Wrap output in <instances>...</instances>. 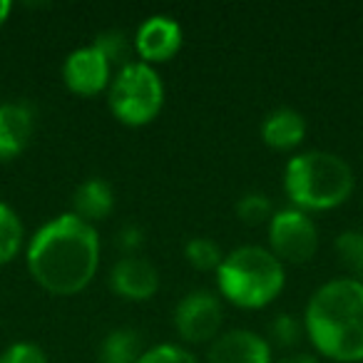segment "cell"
<instances>
[{"label":"cell","instance_id":"cell-1","mask_svg":"<svg viewBox=\"0 0 363 363\" xmlns=\"http://www.w3.org/2000/svg\"><path fill=\"white\" fill-rule=\"evenodd\" d=\"M100 264L95 227L75 214L48 222L28 247V267L35 281L52 294H77L92 281Z\"/></svg>","mask_w":363,"mask_h":363},{"label":"cell","instance_id":"cell-2","mask_svg":"<svg viewBox=\"0 0 363 363\" xmlns=\"http://www.w3.org/2000/svg\"><path fill=\"white\" fill-rule=\"evenodd\" d=\"M306 333L333 361L363 358V281L333 279L316 289L306 306Z\"/></svg>","mask_w":363,"mask_h":363},{"label":"cell","instance_id":"cell-3","mask_svg":"<svg viewBox=\"0 0 363 363\" xmlns=\"http://www.w3.org/2000/svg\"><path fill=\"white\" fill-rule=\"evenodd\" d=\"M286 194L298 209L338 207L353 192V172L343 157L323 150L296 155L284 174Z\"/></svg>","mask_w":363,"mask_h":363},{"label":"cell","instance_id":"cell-4","mask_svg":"<svg viewBox=\"0 0 363 363\" xmlns=\"http://www.w3.org/2000/svg\"><path fill=\"white\" fill-rule=\"evenodd\" d=\"M219 289L244 308L267 306L284 289V267L262 247H239L219 264Z\"/></svg>","mask_w":363,"mask_h":363},{"label":"cell","instance_id":"cell-5","mask_svg":"<svg viewBox=\"0 0 363 363\" xmlns=\"http://www.w3.org/2000/svg\"><path fill=\"white\" fill-rule=\"evenodd\" d=\"M164 102V85L147 62H127L110 85V107L125 125H147Z\"/></svg>","mask_w":363,"mask_h":363},{"label":"cell","instance_id":"cell-6","mask_svg":"<svg viewBox=\"0 0 363 363\" xmlns=\"http://www.w3.org/2000/svg\"><path fill=\"white\" fill-rule=\"evenodd\" d=\"M274 257L286 262H308L318 249V229L301 209H281L269 224Z\"/></svg>","mask_w":363,"mask_h":363},{"label":"cell","instance_id":"cell-7","mask_svg":"<svg viewBox=\"0 0 363 363\" xmlns=\"http://www.w3.org/2000/svg\"><path fill=\"white\" fill-rule=\"evenodd\" d=\"M222 301L204 289L187 294L174 308L177 331L182 333V338H187L192 343H202L217 336V331L222 328Z\"/></svg>","mask_w":363,"mask_h":363},{"label":"cell","instance_id":"cell-8","mask_svg":"<svg viewBox=\"0 0 363 363\" xmlns=\"http://www.w3.org/2000/svg\"><path fill=\"white\" fill-rule=\"evenodd\" d=\"M62 75H65V82L72 92L95 95L110 80V62L105 60V55L95 45L80 48V50L67 55Z\"/></svg>","mask_w":363,"mask_h":363},{"label":"cell","instance_id":"cell-9","mask_svg":"<svg viewBox=\"0 0 363 363\" xmlns=\"http://www.w3.org/2000/svg\"><path fill=\"white\" fill-rule=\"evenodd\" d=\"M110 284L120 296L132 298V301H145L155 296L160 289V272L155 264L147 262L145 257H125L112 267Z\"/></svg>","mask_w":363,"mask_h":363},{"label":"cell","instance_id":"cell-10","mask_svg":"<svg viewBox=\"0 0 363 363\" xmlns=\"http://www.w3.org/2000/svg\"><path fill=\"white\" fill-rule=\"evenodd\" d=\"M207 358L209 363H272V348L259 333L237 328L219 336Z\"/></svg>","mask_w":363,"mask_h":363},{"label":"cell","instance_id":"cell-11","mask_svg":"<svg viewBox=\"0 0 363 363\" xmlns=\"http://www.w3.org/2000/svg\"><path fill=\"white\" fill-rule=\"evenodd\" d=\"M35 130V112L28 102H3L0 105V162L18 157L28 147Z\"/></svg>","mask_w":363,"mask_h":363},{"label":"cell","instance_id":"cell-12","mask_svg":"<svg viewBox=\"0 0 363 363\" xmlns=\"http://www.w3.org/2000/svg\"><path fill=\"white\" fill-rule=\"evenodd\" d=\"M135 45L145 60H169L182 45V28L169 16H152L140 26Z\"/></svg>","mask_w":363,"mask_h":363},{"label":"cell","instance_id":"cell-13","mask_svg":"<svg viewBox=\"0 0 363 363\" xmlns=\"http://www.w3.org/2000/svg\"><path fill=\"white\" fill-rule=\"evenodd\" d=\"M112 207H115V192L100 177L82 182L80 187L75 189V194H72V209H75L72 214L85 219L87 224L105 219L112 212Z\"/></svg>","mask_w":363,"mask_h":363},{"label":"cell","instance_id":"cell-14","mask_svg":"<svg viewBox=\"0 0 363 363\" xmlns=\"http://www.w3.org/2000/svg\"><path fill=\"white\" fill-rule=\"evenodd\" d=\"M306 135V120L291 107H279L264 120L262 137L267 145L277 147V150H291Z\"/></svg>","mask_w":363,"mask_h":363},{"label":"cell","instance_id":"cell-15","mask_svg":"<svg viewBox=\"0 0 363 363\" xmlns=\"http://www.w3.org/2000/svg\"><path fill=\"white\" fill-rule=\"evenodd\" d=\"M142 353H145L142 351V333L137 328H115L102 341V361L105 363H137Z\"/></svg>","mask_w":363,"mask_h":363},{"label":"cell","instance_id":"cell-16","mask_svg":"<svg viewBox=\"0 0 363 363\" xmlns=\"http://www.w3.org/2000/svg\"><path fill=\"white\" fill-rule=\"evenodd\" d=\"M336 254L338 262L353 274V279L363 281V232L361 229H348L336 237Z\"/></svg>","mask_w":363,"mask_h":363},{"label":"cell","instance_id":"cell-17","mask_svg":"<svg viewBox=\"0 0 363 363\" xmlns=\"http://www.w3.org/2000/svg\"><path fill=\"white\" fill-rule=\"evenodd\" d=\"M23 244V224L8 204L0 202V264L11 262Z\"/></svg>","mask_w":363,"mask_h":363},{"label":"cell","instance_id":"cell-18","mask_svg":"<svg viewBox=\"0 0 363 363\" xmlns=\"http://www.w3.org/2000/svg\"><path fill=\"white\" fill-rule=\"evenodd\" d=\"M184 254H187L189 264L194 269H202V272H209V269H219V264L224 262L222 249L217 247V242L207 237H194L187 242L184 247Z\"/></svg>","mask_w":363,"mask_h":363},{"label":"cell","instance_id":"cell-19","mask_svg":"<svg viewBox=\"0 0 363 363\" xmlns=\"http://www.w3.org/2000/svg\"><path fill=\"white\" fill-rule=\"evenodd\" d=\"M92 45L97 48V50L105 55V60L110 62H125L130 60V38H127L125 30H105L100 33V35L95 38V43Z\"/></svg>","mask_w":363,"mask_h":363},{"label":"cell","instance_id":"cell-20","mask_svg":"<svg viewBox=\"0 0 363 363\" xmlns=\"http://www.w3.org/2000/svg\"><path fill=\"white\" fill-rule=\"evenodd\" d=\"M237 214H239V219L247 224H262L274 217L272 199H269L264 192H247L244 197H239Z\"/></svg>","mask_w":363,"mask_h":363},{"label":"cell","instance_id":"cell-21","mask_svg":"<svg viewBox=\"0 0 363 363\" xmlns=\"http://www.w3.org/2000/svg\"><path fill=\"white\" fill-rule=\"evenodd\" d=\"M137 363H199V361L182 346L164 343V346H155L150 351H145Z\"/></svg>","mask_w":363,"mask_h":363},{"label":"cell","instance_id":"cell-22","mask_svg":"<svg viewBox=\"0 0 363 363\" xmlns=\"http://www.w3.org/2000/svg\"><path fill=\"white\" fill-rule=\"evenodd\" d=\"M272 336L277 338V343L281 346H294L301 336V323L294 313H279L272 321Z\"/></svg>","mask_w":363,"mask_h":363},{"label":"cell","instance_id":"cell-23","mask_svg":"<svg viewBox=\"0 0 363 363\" xmlns=\"http://www.w3.org/2000/svg\"><path fill=\"white\" fill-rule=\"evenodd\" d=\"M0 363H48V356L35 343H13L0 356Z\"/></svg>","mask_w":363,"mask_h":363},{"label":"cell","instance_id":"cell-24","mask_svg":"<svg viewBox=\"0 0 363 363\" xmlns=\"http://www.w3.org/2000/svg\"><path fill=\"white\" fill-rule=\"evenodd\" d=\"M117 247L125 249L130 257H135L137 249L145 244V232H142V227H137V224H125V227L117 232Z\"/></svg>","mask_w":363,"mask_h":363},{"label":"cell","instance_id":"cell-25","mask_svg":"<svg viewBox=\"0 0 363 363\" xmlns=\"http://www.w3.org/2000/svg\"><path fill=\"white\" fill-rule=\"evenodd\" d=\"M279 363H318L311 353H291V356L281 358Z\"/></svg>","mask_w":363,"mask_h":363},{"label":"cell","instance_id":"cell-26","mask_svg":"<svg viewBox=\"0 0 363 363\" xmlns=\"http://www.w3.org/2000/svg\"><path fill=\"white\" fill-rule=\"evenodd\" d=\"M11 0H0V26L8 21V16H11Z\"/></svg>","mask_w":363,"mask_h":363}]
</instances>
